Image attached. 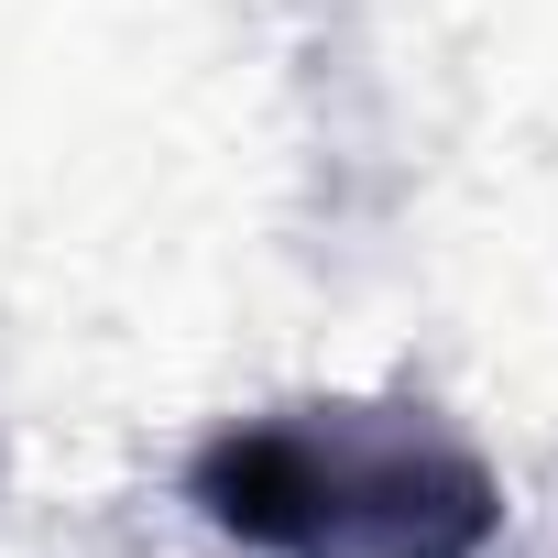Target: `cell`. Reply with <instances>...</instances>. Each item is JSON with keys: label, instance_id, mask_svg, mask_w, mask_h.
Segmentation results:
<instances>
[{"label": "cell", "instance_id": "6da1fadb", "mask_svg": "<svg viewBox=\"0 0 558 558\" xmlns=\"http://www.w3.org/2000/svg\"><path fill=\"white\" fill-rule=\"evenodd\" d=\"M186 504L252 558H482L504 536V482L427 405L318 395L197 438Z\"/></svg>", "mask_w": 558, "mask_h": 558}]
</instances>
